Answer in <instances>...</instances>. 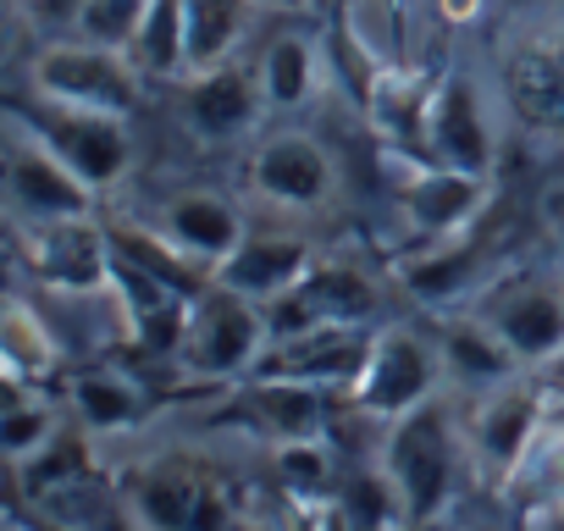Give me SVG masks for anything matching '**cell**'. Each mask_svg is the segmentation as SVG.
<instances>
[{"label": "cell", "instance_id": "obj_1", "mask_svg": "<svg viewBox=\"0 0 564 531\" xmlns=\"http://www.w3.org/2000/svg\"><path fill=\"white\" fill-rule=\"evenodd\" d=\"M465 459H470L465 421L443 404V393L432 404L388 421V437H382V454H377V476H382L404 531H426V525H437L454 509Z\"/></svg>", "mask_w": 564, "mask_h": 531}, {"label": "cell", "instance_id": "obj_15", "mask_svg": "<svg viewBox=\"0 0 564 531\" xmlns=\"http://www.w3.org/2000/svg\"><path fill=\"white\" fill-rule=\"evenodd\" d=\"M183 89V122L194 139L205 144H232V139H249L260 128V117L271 111L265 95H260V78L238 62H221V67H205V73H188L177 78Z\"/></svg>", "mask_w": 564, "mask_h": 531}, {"label": "cell", "instance_id": "obj_2", "mask_svg": "<svg viewBox=\"0 0 564 531\" xmlns=\"http://www.w3.org/2000/svg\"><path fill=\"white\" fill-rule=\"evenodd\" d=\"M265 349H271L265 305L249 300V294H232V289L210 283L188 305V322H183V338H177V355L172 360L194 382H249L260 371Z\"/></svg>", "mask_w": 564, "mask_h": 531}, {"label": "cell", "instance_id": "obj_26", "mask_svg": "<svg viewBox=\"0 0 564 531\" xmlns=\"http://www.w3.org/2000/svg\"><path fill=\"white\" fill-rule=\"evenodd\" d=\"M254 12H260L254 0H183V18H188V73L238 62Z\"/></svg>", "mask_w": 564, "mask_h": 531}, {"label": "cell", "instance_id": "obj_3", "mask_svg": "<svg viewBox=\"0 0 564 531\" xmlns=\"http://www.w3.org/2000/svg\"><path fill=\"white\" fill-rule=\"evenodd\" d=\"M40 144H51L95 194L117 188L128 161H133V117H117V111H89V106H67V100H45V95H23L7 106Z\"/></svg>", "mask_w": 564, "mask_h": 531}, {"label": "cell", "instance_id": "obj_10", "mask_svg": "<svg viewBox=\"0 0 564 531\" xmlns=\"http://www.w3.org/2000/svg\"><path fill=\"white\" fill-rule=\"evenodd\" d=\"M249 188L276 210H327L338 199V161L305 128H276L249 150Z\"/></svg>", "mask_w": 564, "mask_h": 531}, {"label": "cell", "instance_id": "obj_38", "mask_svg": "<svg viewBox=\"0 0 564 531\" xmlns=\"http://www.w3.org/2000/svg\"><path fill=\"white\" fill-rule=\"evenodd\" d=\"M536 377H542V382L553 388V399H564V355H558V360H553L547 371H536Z\"/></svg>", "mask_w": 564, "mask_h": 531}, {"label": "cell", "instance_id": "obj_31", "mask_svg": "<svg viewBox=\"0 0 564 531\" xmlns=\"http://www.w3.org/2000/svg\"><path fill=\"white\" fill-rule=\"evenodd\" d=\"M84 476H89V448H84V437H78V432H62L40 459L18 465V481H23V492H29V498H45V492H56V487L84 481Z\"/></svg>", "mask_w": 564, "mask_h": 531}, {"label": "cell", "instance_id": "obj_7", "mask_svg": "<svg viewBox=\"0 0 564 531\" xmlns=\"http://www.w3.org/2000/svg\"><path fill=\"white\" fill-rule=\"evenodd\" d=\"M476 311L525 371H547L564 355V272H509L476 294Z\"/></svg>", "mask_w": 564, "mask_h": 531}, {"label": "cell", "instance_id": "obj_20", "mask_svg": "<svg viewBox=\"0 0 564 531\" xmlns=\"http://www.w3.org/2000/svg\"><path fill=\"white\" fill-rule=\"evenodd\" d=\"M437 349H443V371L448 382L470 388V393H487L509 377H520L525 366L514 360V349L492 333V322L470 305V311H454L437 322Z\"/></svg>", "mask_w": 564, "mask_h": 531}, {"label": "cell", "instance_id": "obj_17", "mask_svg": "<svg viewBox=\"0 0 564 531\" xmlns=\"http://www.w3.org/2000/svg\"><path fill=\"white\" fill-rule=\"evenodd\" d=\"M155 227H161L188 260H199L210 278L232 260V249L249 238L243 210H238L227 194H216V188H183V194H172V199L161 205Z\"/></svg>", "mask_w": 564, "mask_h": 531}, {"label": "cell", "instance_id": "obj_40", "mask_svg": "<svg viewBox=\"0 0 564 531\" xmlns=\"http://www.w3.org/2000/svg\"><path fill=\"white\" fill-rule=\"evenodd\" d=\"M7 531H34V525H29V520H12V525H7Z\"/></svg>", "mask_w": 564, "mask_h": 531}, {"label": "cell", "instance_id": "obj_13", "mask_svg": "<svg viewBox=\"0 0 564 531\" xmlns=\"http://www.w3.org/2000/svg\"><path fill=\"white\" fill-rule=\"evenodd\" d=\"M393 194H399V210H404L415 238L448 243V238H465L470 221L492 205V177L454 172V166H437V161H415V166L399 172Z\"/></svg>", "mask_w": 564, "mask_h": 531}, {"label": "cell", "instance_id": "obj_28", "mask_svg": "<svg viewBox=\"0 0 564 531\" xmlns=\"http://www.w3.org/2000/svg\"><path fill=\"white\" fill-rule=\"evenodd\" d=\"M128 56L144 78L155 84H177L188 73V18H183V0H155L144 12V23L128 40Z\"/></svg>", "mask_w": 564, "mask_h": 531}, {"label": "cell", "instance_id": "obj_34", "mask_svg": "<svg viewBox=\"0 0 564 531\" xmlns=\"http://www.w3.org/2000/svg\"><path fill=\"white\" fill-rule=\"evenodd\" d=\"M443 531H520V525H503V520H481V514H443Z\"/></svg>", "mask_w": 564, "mask_h": 531}, {"label": "cell", "instance_id": "obj_12", "mask_svg": "<svg viewBox=\"0 0 564 531\" xmlns=\"http://www.w3.org/2000/svg\"><path fill=\"white\" fill-rule=\"evenodd\" d=\"M426 161L454 166V172H481L492 177L498 161V122L492 106L481 95L476 78L448 73L432 89V111H426Z\"/></svg>", "mask_w": 564, "mask_h": 531}, {"label": "cell", "instance_id": "obj_22", "mask_svg": "<svg viewBox=\"0 0 564 531\" xmlns=\"http://www.w3.org/2000/svg\"><path fill=\"white\" fill-rule=\"evenodd\" d=\"M62 355H67V344H62L56 322L29 294H12L7 300V316H0V366H7V382L12 388L51 382L56 366H62Z\"/></svg>", "mask_w": 564, "mask_h": 531}, {"label": "cell", "instance_id": "obj_36", "mask_svg": "<svg viewBox=\"0 0 564 531\" xmlns=\"http://www.w3.org/2000/svg\"><path fill=\"white\" fill-rule=\"evenodd\" d=\"M520 531H564V503H553V509H542V514H525V520H514Z\"/></svg>", "mask_w": 564, "mask_h": 531}, {"label": "cell", "instance_id": "obj_14", "mask_svg": "<svg viewBox=\"0 0 564 531\" xmlns=\"http://www.w3.org/2000/svg\"><path fill=\"white\" fill-rule=\"evenodd\" d=\"M377 327L382 322H349V327H311L300 338H276L260 360V377H289L327 393H349L377 349Z\"/></svg>", "mask_w": 564, "mask_h": 531}, {"label": "cell", "instance_id": "obj_39", "mask_svg": "<svg viewBox=\"0 0 564 531\" xmlns=\"http://www.w3.org/2000/svg\"><path fill=\"white\" fill-rule=\"evenodd\" d=\"M443 12L465 23V18H476V0H443Z\"/></svg>", "mask_w": 564, "mask_h": 531}, {"label": "cell", "instance_id": "obj_30", "mask_svg": "<svg viewBox=\"0 0 564 531\" xmlns=\"http://www.w3.org/2000/svg\"><path fill=\"white\" fill-rule=\"evenodd\" d=\"M470 272H476V266H470V249H465L459 238L432 243L426 260H404V283H410V294L426 300V305H454L459 289L470 283Z\"/></svg>", "mask_w": 564, "mask_h": 531}, {"label": "cell", "instance_id": "obj_29", "mask_svg": "<svg viewBox=\"0 0 564 531\" xmlns=\"http://www.w3.org/2000/svg\"><path fill=\"white\" fill-rule=\"evenodd\" d=\"M62 432H67V426H62V415H56L51 399H29V393H18V399L7 404V415H0V448H7L12 470L29 465V459H40Z\"/></svg>", "mask_w": 564, "mask_h": 531}, {"label": "cell", "instance_id": "obj_27", "mask_svg": "<svg viewBox=\"0 0 564 531\" xmlns=\"http://www.w3.org/2000/svg\"><path fill=\"white\" fill-rule=\"evenodd\" d=\"M509 95L525 122L564 128V45H525L509 56Z\"/></svg>", "mask_w": 564, "mask_h": 531}, {"label": "cell", "instance_id": "obj_24", "mask_svg": "<svg viewBox=\"0 0 564 531\" xmlns=\"http://www.w3.org/2000/svg\"><path fill=\"white\" fill-rule=\"evenodd\" d=\"M260 95L271 111H305L322 95V51L305 34H276L254 62Z\"/></svg>", "mask_w": 564, "mask_h": 531}, {"label": "cell", "instance_id": "obj_19", "mask_svg": "<svg viewBox=\"0 0 564 531\" xmlns=\"http://www.w3.org/2000/svg\"><path fill=\"white\" fill-rule=\"evenodd\" d=\"M311 266H316L311 238H300V232H249L232 249V260L216 272V283L232 289V294H249V300L271 305V300L289 294L311 272Z\"/></svg>", "mask_w": 564, "mask_h": 531}, {"label": "cell", "instance_id": "obj_42", "mask_svg": "<svg viewBox=\"0 0 564 531\" xmlns=\"http://www.w3.org/2000/svg\"><path fill=\"white\" fill-rule=\"evenodd\" d=\"M322 7H344V0H322Z\"/></svg>", "mask_w": 564, "mask_h": 531}, {"label": "cell", "instance_id": "obj_37", "mask_svg": "<svg viewBox=\"0 0 564 531\" xmlns=\"http://www.w3.org/2000/svg\"><path fill=\"white\" fill-rule=\"evenodd\" d=\"M260 12H311V7H322V0H254Z\"/></svg>", "mask_w": 564, "mask_h": 531}, {"label": "cell", "instance_id": "obj_32", "mask_svg": "<svg viewBox=\"0 0 564 531\" xmlns=\"http://www.w3.org/2000/svg\"><path fill=\"white\" fill-rule=\"evenodd\" d=\"M155 7V0H89V7L78 12L73 34L78 40H95V45H122L133 40V29L144 23V12Z\"/></svg>", "mask_w": 564, "mask_h": 531}, {"label": "cell", "instance_id": "obj_33", "mask_svg": "<svg viewBox=\"0 0 564 531\" xmlns=\"http://www.w3.org/2000/svg\"><path fill=\"white\" fill-rule=\"evenodd\" d=\"M271 459H276L282 487H294L300 498H316L333 487V454L322 437L316 443H282V448H271Z\"/></svg>", "mask_w": 564, "mask_h": 531}, {"label": "cell", "instance_id": "obj_18", "mask_svg": "<svg viewBox=\"0 0 564 531\" xmlns=\"http://www.w3.org/2000/svg\"><path fill=\"white\" fill-rule=\"evenodd\" d=\"M128 509L150 531H221V492L177 465H150L128 481Z\"/></svg>", "mask_w": 564, "mask_h": 531}, {"label": "cell", "instance_id": "obj_21", "mask_svg": "<svg viewBox=\"0 0 564 531\" xmlns=\"http://www.w3.org/2000/svg\"><path fill=\"white\" fill-rule=\"evenodd\" d=\"M547 393H553V388H547ZM498 498L509 503L514 520L564 503V404H558V399H553L547 415L536 421V432H531L520 465L509 470V481L498 487Z\"/></svg>", "mask_w": 564, "mask_h": 531}, {"label": "cell", "instance_id": "obj_8", "mask_svg": "<svg viewBox=\"0 0 564 531\" xmlns=\"http://www.w3.org/2000/svg\"><path fill=\"white\" fill-rule=\"evenodd\" d=\"M547 404H553V393H547V382H542L536 371H520V377H509V382L476 393V404H470V415H465V448H470V470H476L492 492H498V487L509 481V470L520 465V454H525L536 421L547 415Z\"/></svg>", "mask_w": 564, "mask_h": 531}, {"label": "cell", "instance_id": "obj_41", "mask_svg": "<svg viewBox=\"0 0 564 531\" xmlns=\"http://www.w3.org/2000/svg\"><path fill=\"white\" fill-rule=\"evenodd\" d=\"M12 7H34V0H12Z\"/></svg>", "mask_w": 564, "mask_h": 531}, {"label": "cell", "instance_id": "obj_11", "mask_svg": "<svg viewBox=\"0 0 564 531\" xmlns=\"http://www.w3.org/2000/svg\"><path fill=\"white\" fill-rule=\"evenodd\" d=\"M23 266L40 289H62V294H95L111 289V227L95 216H73V221H51V227H12Z\"/></svg>", "mask_w": 564, "mask_h": 531}, {"label": "cell", "instance_id": "obj_9", "mask_svg": "<svg viewBox=\"0 0 564 531\" xmlns=\"http://www.w3.org/2000/svg\"><path fill=\"white\" fill-rule=\"evenodd\" d=\"M377 311H382V289L371 283L366 266H355V260H316L289 294L265 305V322H271V344H276V338H300L311 327L377 322Z\"/></svg>", "mask_w": 564, "mask_h": 531}, {"label": "cell", "instance_id": "obj_35", "mask_svg": "<svg viewBox=\"0 0 564 531\" xmlns=\"http://www.w3.org/2000/svg\"><path fill=\"white\" fill-rule=\"evenodd\" d=\"M34 7H40L51 23H78V12L89 7V0H34Z\"/></svg>", "mask_w": 564, "mask_h": 531}, {"label": "cell", "instance_id": "obj_25", "mask_svg": "<svg viewBox=\"0 0 564 531\" xmlns=\"http://www.w3.org/2000/svg\"><path fill=\"white\" fill-rule=\"evenodd\" d=\"M67 404L84 421V432L111 437V432H128L144 415L150 399H144V388L128 371H117V366H84L73 377V388H67Z\"/></svg>", "mask_w": 564, "mask_h": 531}, {"label": "cell", "instance_id": "obj_5", "mask_svg": "<svg viewBox=\"0 0 564 531\" xmlns=\"http://www.w3.org/2000/svg\"><path fill=\"white\" fill-rule=\"evenodd\" d=\"M0 183H7V216H12V227H51V221L95 216V199H100L12 111H7V161H0Z\"/></svg>", "mask_w": 564, "mask_h": 531}, {"label": "cell", "instance_id": "obj_4", "mask_svg": "<svg viewBox=\"0 0 564 531\" xmlns=\"http://www.w3.org/2000/svg\"><path fill=\"white\" fill-rule=\"evenodd\" d=\"M144 84L150 78L133 67V56L122 45H95V40H62V45H45L29 62V89L34 95L89 106V111H117V117L139 111Z\"/></svg>", "mask_w": 564, "mask_h": 531}, {"label": "cell", "instance_id": "obj_6", "mask_svg": "<svg viewBox=\"0 0 564 531\" xmlns=\"http://www.w3.org/2000/svg\"><path fill=\"white\" fill-rule=\"evenodd\" d=\"M443 377H448V371H443L437 338H426V333H415V327H399V322H382V327H377V349H371L360 382H355L344 399H349L355 410L377 415V421H399V415L432 404L437 388H443Z\"/></svg>", "mask_w": 564, "mask_h": 531}, {"label": "cell", "instance_id": "obj_23", "mask_svg": "<svg viewBox=\"0 0 564 531\" xmlns=\"http://www.w3.org/2000/svg\"><path fill=\"white\" fill-rule=\"evenodd\" d=\"M432 89H437V78H426L415 67H382V73H371V89H366V117L377 122V133L393 144H410L415 161H426Z\"/></svg>", "mask_w": 564, "mask_h": 531}, {"label": "cell", "instance_id": "obj_16", "mask_svg": "<svg viewBox=\"0 0 564 531\" xmlns=\"http://www.w3.org/2000/svg\"><path fill=\"white\" fill-rule=\"evenodd\" d=\"M232 415L271 448L282 443H316L322 426H327V388H311V382H289V377H249L238 382V399H232Z\"/></svg>", "mask_w": 564, "mask_h": 531}]
</instances>
